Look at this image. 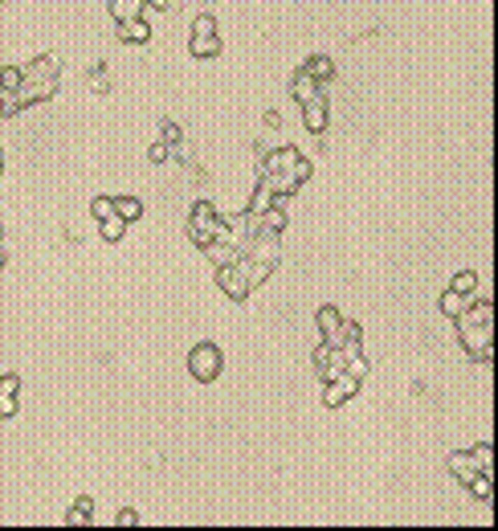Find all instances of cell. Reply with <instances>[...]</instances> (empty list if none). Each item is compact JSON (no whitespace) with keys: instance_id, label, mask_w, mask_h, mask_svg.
I'll return each instance as SVG.
<instances>
[{"instance_id":"1","label":"cell","mask_w":498,"mask_h":531,"mask_svg":"<svg viewBox=\"0 0 498 531\" xmlns=\"http://www.w3.org/2000/svg\"><path fill=\"white\" fill-rule=\"evenodd\" d=\"M188 372L200 380V385L216 380V376H221V347H216V343H196L192 356H188Z\"/></svg>"},{"instance_id":"2","label":"cell","mask_w":498,"mask_h":531,"mask_svg":"<svg viewBox=\"0 0 498 531\" xmlns=\"http://www.w3.org/2000/svg\"><path fill=\"white\" fill-rule=\"evenodd\" d=\"M216 49H221V37H216L213 17H200L192 29V57H216Z\"/></svg>"},{"instance_id":"3","label":"cell","mask_w":498,"mask_h":531,"mask_svg":"<svg viewBox=\"0 0 498 531\" xmlns=\"http://www.w3.org/2000/svg\"><path fill=\"white\" fill-rule=\"evenodd\" d=\"M356 388H359V376H352V372L343 376V372H339V376L331 380V388H327V396H323V401H327V405H339V401H347Z\"/></svg>"},{"instance_id":"4","label":"cell","mask_w":498,"mask_h":531,"mask_svg":"<svg viewBox=\"0 0 498 531\" xmlns=\"http://www.w3.org/2000/svg\"><path fill=\"white\" fill-rule=\"evenodd\" d=\"M303 106H307V127L310 131H323V127H327V106H323V98L314 95V98H307Z\"/></svg>"},{"instance_id":"5","label":"cell","mask_w":498,"mask_h":531,"mask_svg":"<svg viewBox=\"0 0 498 531\" xmlns=\"http://www.w3.org/2000/svg\"><path fill=\"white\" fill-rule=\"evenodd\" d=\"M143 0H111V13H115V21H131V17H139Z\"/></svg>"},{"instance_id":"6","label":"cell","mask_w":498,"mask_h":531,"mask_svg":"<svg viewBox=\"0 0 498 531\" xmlns=\"http://www.w3.org/2000/svg\"><path fill=\"white\" fill-rule=\"evenodd\" d=\"M151 37V29L139 21V17H131V21H123V41H147Z\"/></svg>"},{"instance_id":"7","label":"cell","mask_w":498,"mask_h":531,"mask_svg":"<svg viewBox=\"0 0 498 531\" xmlns=\"http://www.w3.org/2000/svg\"><path fill=\"white\" fill-rule=\"evenodd\" d=\"M123 233H127V221H123L119 213H111V217H102V237H106V242H119Z\"/></svg>"},{"instance_id":"8","label":"cell","mask_w":498,"mask_h":531,"mask_svg":"<svg viewBox=\"0 0 498 531\" xmlns=\"http://www.w3.org/2000/svg\"><path fill=\"white\" fill-rule=\"evenodd\" d=\"M115 213H119L123 221H135L143 213V205L135 200V196H115Z\"/></svg>"},{"instance_id":"9","label":"cell","mask_w":498,"mask_h":531,"mask_svg":"<svg viewBox=\"0 0 498 531\" xmlns=\"http://www.w3.org/2000/svg\"><path fill=\"white\" fill-rule=\"evenodd\" d=\"M466 298H470V294H457V290H450V294L441 298V311L450 315V319H457V315L466 311Z\"/></svg>"},{"instance_id":"10","label":"cell","mask_w":498,"mask_h":531,"mask_svg":"<svg viewBox=\"0 0 498 531\" xmlns=\"http://www.w3.org/2000/svg\"><path fill=\"white\" fill-rule=\"evenodd\" d=\"M474 287H478V274H474V270H462V274L453 278L450 290H457V294H474Z\"/></svg>"},{"instance_id":"11","label":"cell","mask_w":498,"mask_h":531,"mask_svg":"<svg viewBox=\"0 0 498 531\" xmlns=\"http://www.w3.org/2000/svg\"><path fill=\"white\" fill-rule=\"evenodd\" d=\"M17 413V388H0V417Z\"/></svg>"},{"instance_id":"12","label":"cell","mask_w":498,"mask_h":531,"mask_svg":"<svg viewBox=\"0 0 498 531\" xmlns=\"http://www.w3.org/2000/svg\"><path fill=\"white\" fill-rule=\"evenodd\" d=\"M90 213H95L98 221H102V217H111V213H115V196H98L95 205H90Z\"/></svg>"},{"instance_id":"13","label":"cell","mask_w":498,"mask_h":531,"mask_svg":"<svg viewBox=\"0 0 498 531\" xmlns=\"http://www.w3.org/2000/svg\"><path fill=\"white\" fill-rule=\"evenodd\" d=\"M303 74H319V78H327V74H331V62H327V57H314V66H307Z\"/></svg>"},{"instance_id":"14","label":"cell","mask_w":498,"mask_h":531,"mask_svg":"<svg viewBox=\"0 0 498 531\" xmlns=\"http://www.w3.org/2000/svg\"><path fill=\"white\" fill-rule=\"evenodd\" d=\"M319 319H323V331H327V336H335V319H339V311H335V307H327Z\"/></svg>"},{"instance_id":"15","label":"cell","mask_w":498,"mask_h":531,"mask_svg":"<svg viewBox=\"0 0 498 531\" xmlns=\"http://www.w3.org/2000/svg\"><path fill=\"white\" fill-rule=\"evenodd\" d=\"M86 515H90V503L82 499V503H78V507L70 511V523H86Z\"/></svg>"},{"instance_id":"16","label":"cell","mask_w":498,"mask_h":531,"mask_svg":"<svg viewBox=\"0 0 498 531\" xmlns=\"http://www.w3.org/2000/svg\"><path fill=\"white\" fill-rule=\"evenodd\" d=\"M0 266H4V254H0Z\"/></svg>"}]
</instances>
